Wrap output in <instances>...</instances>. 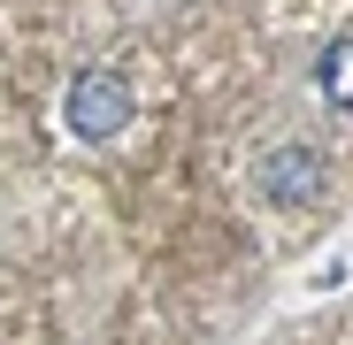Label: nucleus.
I'll return each instance as SVG.
<instances>
[{"mask_svg": "<svg viewBox=\"0 0 353 345\" xmlns=\"http://www.w3.org/2000/svg\"><path fill=\"white\" fill-rule=\"evenodd\" d=\"M261 169H269V192H276V200H315V192H323V154H315V146H284V154H269Z\"/></svg>", "mask_w": 353, "mask_h": 345, "instance_id": "f03ea898", "label": "nucleus"}, {"mask_svg": "<svg viewBox=\"0 0 353 345\" xmlns=\"http://www.w3.org/2000/svg\"><path fill=\"white\" fill-rule=\"evenodd\" d=\"M123 123H131V85L108 77V70H85L70 85V131L77 138H115Z\"/></svg>", "mask_w": 353, "mask_h": 345, "instance_id": "f257e3e1", "label": "nucleus"}, {"mask_svg": "<svg viewBox=\"0 0 353 345\" xmlns=\"http://www.w3.org/2000/svg\"><path fill=\"white\" fill-rule=\"evenodd\" d=\"M315 85H323V100H330V107H353V39L323 46V62H315Z\"/></svg>", "mask_w": 353, "mask_h": 345, "instance_id": "7ed1b4c3", "label": "nucleus"}]
</instances>
